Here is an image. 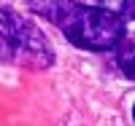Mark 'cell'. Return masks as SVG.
<instances>
[{
	"label": "cell",
	"mask_w": 135,
	"mask_h": 126,
	"mask_svg": "<svg viewBox=\"0 0 135 126\" xmlns=\"http://www.w3.org/2000/svg\"><path fill=\"white\" fill-rule=\"evenodd\" d=\"M25 3L32 14L51 21L76 48L114 51L127 38V21L100 6H84L78 0H25Z\"/></svg>",
	"instance_id": "obj_1"
},
{
	"label": "cell",
	"mask_w": 135,
	"mask_h": 126,
	"mask_svg": "<svg viewBox=\"0 0 135 126\" xmlns=\"http://www.w3.org/2000/svg\"><path fill=\"white\" fill-rule=\"evenodd\" d=\"M0 62L46 70L54 62L51 43L30 19L0 6Z\"/></svg>",
	"instance_id": "obj_2"
},
{
	"label": "cell",
	"mask_w": 135,
	"mask_h": 126,
	"mask_svg": "<svg viewBox=\"0 0 135 126\" xmlns=\"http://www.w3.org/2000/svg\"><path fill=\"white\" fill-rule=\"evenodd\" d=\"M97 6L111 11V14H116L119 19H124V21H130L135 16V0H97Z\"/></svg>",
	"instance_id": "obj_3"
},
{
	"label": "cell",
	"mask_w": 135,
	"mask_h": 126,
	"mask_svg": "<svg viewBox=\"0 0 135 126\" xmlns=\"http://www.w3.org/2000/svg\"><path fill=\"white\" fill-rule=\"evenodd\" d=\"M116 51H119V64H122V73H124L127 78H132V43L124 38V40L116 46Z\"/></svg>",
	"instance_id": "obj_4"
}]
</instances>
